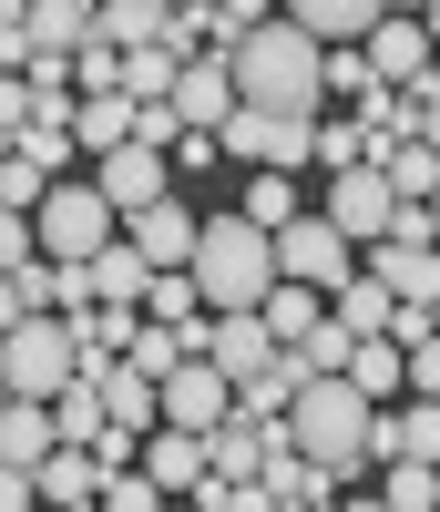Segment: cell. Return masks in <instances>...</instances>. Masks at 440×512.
Listing matches in <instances>:
<instances>
[{
	"label": "cell",
	"mask_w": 440,
	"mask_h": 512,
	"mask_svg": "<svg viewBox=\"0 0 440 512\" xmlns=\"http://www.w3.org/2000/svg\"><path fill=\"white\" fill-rule=\"evenodd\" d=\"M236 82H246V103H277V113H328V41L307 31V21H256L236 41Z\"/></svg>",
	"instance_id": "6da1fadb"
},
{
	"label": "cell",
	"mask_w": 440,
	"mask_h": 512,
	"mask_svg": "<svg viewBox=\"0 0 440 512\" xmlns=\"http://www.w3.org/2000/svg\"><path fill=\"white\" fill-rule=\"evenodd\" d=\"M287 441L318 451L328 472H369V461H379V451H369V441H379V400H369L348 369H318V379L287 400Z\"/></svg>",
	"instance_id": "7a4b0ae2"
},
{
	"label": "cell",
	"mask_w": 440,
	"mask_h": 512,
	"mask_svg": "<svg viewBox=\"0 0 440 512\" xmlns=\"http://www.w3.org/2000/svg\"><path fill=\"white\" fill-rule=\"evenodd\" d=\"M277 226H256L246 205L236 216H205V246H195V287H205V308H267V287H277Z\"/></svg>",
	"instance_id": "3957f363"
},
{
	"label": "cell",
	"mask_w": 440,
	"mask_h": 512,
	"mask_svg": "<svg viewBox=\"0 0 440 512\" xmlns=\"http://www.w3.org/2000/svg\"><path fill=\"white\" fill-rule=\"evenodd\" d=\"M82 379V328L72 318H11L0 328V390L11 400H52Z\"/></svg>",
	"instance_id": "277c9868"
},
{
	"label": "cell",
	"mask_w": 440,
	"mask_h": 512,
	"mask_svg": "<svg viewBox=\"0 0 440 512\" xmlns=\"http://www.w3.org/2000/svg\"><path fill=\"white\" fill-rule=\"evenodd\" d=\"M113 236H123V205H113L103 185H52V195H41V246H52V256L93 267Z\"/></svg>",
	"instance_id": "5b68a950"
},
{
	"label": "cell",
	"mask_w": 440,
	"mask_h": 512,
	"mask_svg": "<svg viewBox=\"0 0 440 512\" xmlns=\"http://www.w3.org/2000/svg\"><path fill=\"white\" fill-rule=\"evenodd\" d=\"M226 164H318V113H277V103H236L226 123Z\"/></svg>",
	"instance_id": "8992f818"
},
{
	"label": "cell",
	"mask_w": 440,
	"mask_h": 512,
	"mask_svg": "<svg viewBox=\"0 0 440 512\" xmlns=\"http://www.w3.org/2000/svg\"><path fill=\"white\" fill-rule=\"evenodd\" d=\"M277 267H287V277H307V287H328V297H338L348 277H359V267H369V256H359V236H348L338 216H287V226H277Z\"/></svg>",
	"instance_id": "52a82bcc"
},
{
	"label": "cell",
	"mask_w": 440,
	"mask_h": 512,
	"mask_svg": "<svg viewBox=\"0 0 440 512\" xmlns=\"http://www.w3.org/2000/svg\"><path fill=\"white\" fill-rule=\"evenodd\" d=\"M93 31H103V0H31L21 41H0V52H11V72H31V62H72Z\"/></svg>",
	"instance_id": "ba28073f"
},
{
	"label": "cell",
	"mask_w": 440,
	"mask_h": 512,
	"mask_svg": "<svg viewBox=\"0 0 440 512\" xmlns=\"http://www.w3.org/2000/svg\"><path fill=\"white\" fill-rule=\"evenodd\" d=\"M164 420H185V431H226V420H236V369H215L205 349L185 369H164Z\"/></svg>",
	"instance_id": "9c48e42d"
},
{
	"label": "cell",
	"mask_w": 440,
	"mask_h": 512,
	"mask_svg": "<svg viewBox=\"0 0 440 512\" xmlns=\"http://www.w3.org/2000/svg\"><path fill=\"white\" fill-rule=\"evenodd\" d=\"M328 216L359 236V256H369L389 226H400V185H389L379 164H348V175H328Z\"/></svg>",
	"instance_id": "30bf717a"
},
{
	"label": "cell",
	"mask_w": 440,
	"mask_h": 512,
	"mask_svg": "<svg viewBox=\"0 0 440 512\" xmlns=\"http://www.w3.org/2000/svg\"><path fill=\"white\" fill-rule=\"evenodd\" d=\"M93 164H103L93 185L123 205V216H144L154 195H174V154H154V144H113V154H93Z\"/></svg>",
	"instance_id": "8fae6325"
},
{
	"label": "cell",
	"mask_w": 440,
	"mask_h": 512,
	"mask_svg": "<svg viewBox=\"0 0 440 512\" xmlns=\"http://www.w3.org/2000/svg\"><path fill=\"white\" fill-rule=\"evenodd\" d=\"M123 226H134V246L154 256V267H195V246H205V216H195V205H174V195H154L144 216H123Z\"/></svg>",
	"instance_id": "7c38bea8"
},
{
	"label": "cell",
	"mask_w": 440,
	"mask_h": 512,
	"mask_svg": "<svg viewBox=\"0 0 440 512\" xmlns=\"http://www.w3.org/2000/svg\"><path fill=\"white\" fill-rule=\"evenodd\" d=\"M144 472H154L164 492H195V482L215 472V441H205V431H185V420H164V431L144 441Z\"/></svg>",
	"instance_id": "4fadbf2b"
},
{
	"label": "cell",
	"mask_w": 440,
	"mask_h": 512,
	"mask_svg": "<svg viewBox=\"0 0 440 512\" xmlns=\"http://www.w3.org/2000/svg\"><path fill=\"white\" fill-rule=\"evenodd\" d=\"M369 62H379V82H420V72H430V31H420V11H389V21L369 31Z\"/></svg>",
	"instance_id": "5bb4252c"
},
{
	"label": "cell",
	"mask_w": 440,
	"mask_h": 512,
	"mask_svg": "<svg viewBox=\"0 0 440 512\" xmlns=\"http://www.w3.org/2000/svg\"><path fill=\"white\" fill-rule=\"evenodd\" d=\"M400 0H287V21H307L318 41H369Z\"/></svg>",
	"instance_id": "9a60e30c"
},
{
	"label": "cell",
	"mask_w": 440,
	"mask_h": 512,
	"mask_svg": "<svg viewBox=\"0 0 440 512\" xmlns=\"http://www.w3.org/2000/svg\"><path fill=\"white\" fill-rule=\"evenodd\" d=\"M134 123H144V103H134V93H82L72 134H82V154H113V144H134Z\"/></svg>",
	"instance_id": "2e32d148"
},
{
	"label": "cell",
	"mask_w": 440,
	"mask_h": 512,
	"mask_svg": "<svg viewBox=\"0 0 440 512\" xmlns=\"http://www.w3.org/2000/svg\"><path fill=\"white\" fill-rule=\"evenodd\" d=\"M93 287L113 297V308H144V287H154V256L134 246V226H123V236H113V246L93 256Z\"/></svg>",
	"instance_id": "e0dca14e"
},
{
	"label": "cell",
	"mask_w": 440,
	"mask_h": 512,
	"mask_svg": "<svg viewBox=\"0 0 440 512\" xmlns=\"http://www.w3.org/2000/svg\"><path fill=\"white\" fill-rule=\"evenodd\" d=\"M379 175L400 185V205H430V195H440V144H430V134H400V144L379 154Z\"/></svg>",
	"instance_id": "ac0fdd59"
},
{
	"label": "cell",
	"mask_w": 440,
	"mask_h": 512,
	"mask_svg": "<svg viewBox=\"0 0 440 512\" xmlns=\"http://www.w3.org/2000/svg\"><path fill=\"white\" fill-rule=\"evenodd\" d=\"M174 82H185V52H174V41H134V52H123V93L134 103H174Z\"/></svg>",
	"instance_id": "d6986e66"
},
{
	"label": "cell",
	"mask_w": 440,
	"mask_h": 512,
	"mask_svg": "<svg viewBox=\"0 0 440 512\" xmlns=\"http://www.w3.org/2000/svg\"><path fill=\"white\" fill-rule=\"evenodd\" d=\"M348 379H359L369 400H400V390H410V349H400V338L379 328V338H359V359H348Z\"/></svg>",
	"instance_id": "ffe728a7"
},
{
	"label": "cell",
	"mask_w": 440,
	"mask_h": 512,
	"mask_svg": "<svg viewBox=\"0 0 440 512\" xmlns=\"http://www.w3.org/2000/svg\"><path fill=\"white\" fill-rule=\"evenodd\" d=\"M318 318H328V287H307V277H277V287H267V328L287 338V349H297Z\"/></svg>",
	"instance_id": "44dd1931"
},
{
	"label": "cell",
	"mask_w": 440,
	"mask_h": 512,
	"mask_svg": "<svg viewBox=\"0 0 440 512\" xmlns=\"http://www.w3.org/2000/svg\"><path fill=\"white\" fill-rule=\"evenodd\" d=\"M379 472H389V482H379V502H389V512H430V502H440V461H420V451L379 461Z\"/></svg>",
	"instance_id": "7402d4cb"
},
{
	"label": "cell",
	"mask_w": 440,
	"mask_h": 512,
	"mask_svg": "<svg viewBox=\"0 0 440 512\" xmlns=\"http://www.w3.org/2000/svg\"><path fill=\"white\" fill-rule=\"evenodd\" d=\"M348 164H379V144H369V123L359 113H318V175H348Z\"/></svg>",
	"instance_id": "603a6c76"
},
{
	"label": "cell",
	"mask_w": 440,
	"mask_h": 512,
	"mask_svg": "<svg viewBox=\"0 0 440 512\" xmlns=\"http://www.w3.org/2000/svg\"><path fill=\"white\" fill-rule=\"evenodd\" d=\"M62 175H52V164H41V154H21L11 144V164H0V205H11V216H41V195H52Z\"/></svg>",
	"instance_id": "cb8c5ba5"
},
{
	"label": "cell",
	"mask_w": 440,
	"mask_h": 512,
	"mask_svg": "<svg viewBox=\"0 0 440 512\" xmlns=\"http://www.w3.org/2000/svg\"><path fill=\"white\" fill-rule=\"evenodd\" d=\"M103 31L134 52V41H164L174 31V0H103Z\"/></svg>",
	"instance_id": "d4e9b609"
},
{
	"label": "cell",
	"mask_w": 440,
	"mask_h": 512,
	"mask_svg": "<svg viewBox=\"0 0 440 512\" xmlns=\"http://www.w3.org/2000/svg\"><path fill=\"white\" fill-rule=\"evenodd\" d=\"M246 216H256V226H287V216H297V164H256Z\"/></svg>",
	"instance_id": "484cf974"
},
{
	"label": "cell",
	"mask_w": 440,
	"mask_h": 512,
	"mask_svg": "<svg viewBox=\"0 0 440 512\" xmlns=\"http://www.w3.org/2000/svg\"><path fill=\"white\" fill-rule=\"evenodd\" d=\"M400 451L440 461V400H430V390H410V410H400Z\"/></svg>",
	"instance_id": "4316f807"
},
{
	"label": "cell",
	"mask_w": 440,
	"mask_h": 512,
	"mask_svg": "<svg viewBox=\"0 0 440 512\" xmlns=\"http://www.w3.org/2000/svg\"><path fill=\"white\" fill-rule=\"evenodd\" d=\"M215 11V41H246L256 21H277V0H205Z\"/></svg>",
	"instance_id": "83f0119b"
},
{
	"label": "cell",
	"mask_w": 440,
	"mask_h": 512,
	"mask_svg": "<svg viewBox=\"0 0 440 512\" xmlns=\"http://www.w3.org/2000/svg\"><path fill=\"white\" fill-rule=\"evenodd\" d=\"M420 103H430V93H420ZM420 134H430V144H440V103H430V123H420Z\"/></svg>",
	"instance_id": "f1b7e54d"
},
{
	"label": "cell",
	"mask_w": 440,
	"mask_h": 512,
	"mask_svg": "<svg viewBox=\"0 0 440 512\" xmlns=\"http://www.w3.org/2000/svg\"><path fill=\"white\" fill-rule=\"evenodd\" d=\"M430 216H440V195H430Z\"/></svg>",
	"instance_id": "f546056e"
}]
</instances>
